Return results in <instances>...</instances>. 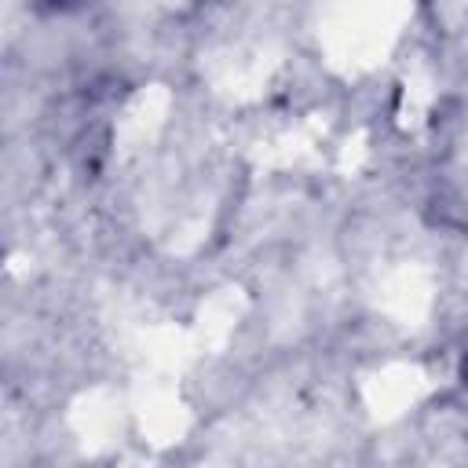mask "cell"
Segmentation results:
<instances>
[{
    "label": "cell",
    "mask_w": 468,
    "mask_h": 468,
    "mask_svg": "<svg viewBox=\"0 0 468 468\" xmlns=\"http://www.w3.org/2000/svg\"><path fill=\"white\" fill-rule=\"evenodd\" d=\"M464 380H468V358H464Z\"/></svg>",
    "instance_id": "cell-1"
}]
</instances>
